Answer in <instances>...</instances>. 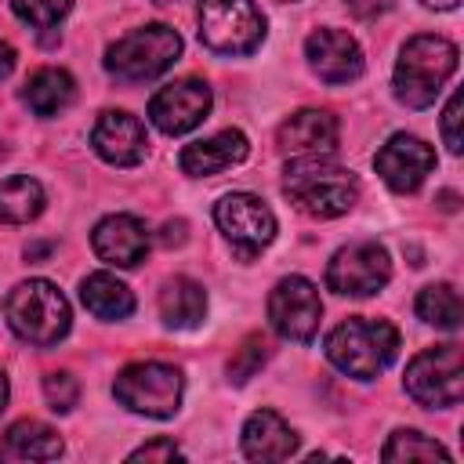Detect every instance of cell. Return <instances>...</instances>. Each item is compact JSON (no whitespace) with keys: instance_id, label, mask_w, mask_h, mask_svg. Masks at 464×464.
<instances>
[{"instance_id":"obj_37","label":"cell","mask_w":464,"mask_h":464,"mask_svg":"<svg viewBox=\"0 0 464 464\" xmlns=\"http://www.w3.org/2000/svg\"><path fill=\"white\" fill-rule=\"evenodd\" d=\"M152 4H174V0H152Z\"/></svg>"},{"instance_id":"obj_29","label":"cell","mask_w":464,"mask_h":464,"mask_svg":"<svg viewBox=\"0 0 464 464\" xmlns=\"http://www.w3.org/2000/svg\"><path fill=\"white\" fill-rule=\"evenodd\" d=\"M268 359V352H265V341L261 337H250L243 348H239V355L236 359H228V377L236 381V384H243V381H250L257 370H261V362Z\"/></svg>"},{"instance_id":"obj_13","label":"cell","mask_w":464,"mask_h":464,"mask_svg":"<svg viewBox=\"0 0 464 464\" xmlns=\"http://www.w3.org/2000/svg\"><path fill=\"white\" fill-rule=\"evenodd\" d=\"M373 167H377V174L384 178L388 188H395V192H413V188H420V181L435 170V149L424 145V141L413 138V134H392V138L377 149Z\"/></svg>"},{"instance_id":"obj_22","label":"cell","mask_w":464,"mask_h":464,"mask_svg":"<svg viewBox=\"0 0 464 464\" xmlns=\"http://www.w3.org/2000/svg\"><path fill=\"white\" fill-rule=\"evenodd\" d=\"M72 94H76L72 76H69L65 69H54V65L36 69V72L25 80V87H22V102H25L36 116H58L62 109H69Z\"/></svg>"},{"instance_id":"obj_34","label":"cell","mask_w":464,"mask_h":464,"mask_svg":"<svg viewBox=\"0 0 464 464\" xmlns=\"http://www.w3.org/2000/svg\"><path fill=\"white\" fill-rule=\"evenodd\" d=\"M14 69V47L11 44H0V80H7Z\"/></svg>"},{"instance_id":"obj_4","label":"cell","mask_w":464,"mask_h":464,"mask_svg":"<svg viewBox=\"0 0 464 464\" xmlns=\"http://www.w3.org/2000/svg\"><path fill=\"white\" fill-rule=\"evenodd\" d=\"M4 312H7V326L22 341H29L36 348L58 344L69 334V323H72L65 294L54 283H47V279H25V283H18L11 290Z\"/></svg>"},{"instance_id":"obj_15","label":"cell","mask_w":464,"mask_h":464,"mask_svg":"<svg viewBox=\"0 0 464 464\" xmlns=\"http://www.w3.org/2000/svg\"><path fill=\"white\" fill-rule=\"evenodd\" d=\"M91 145L112 167H134L145 160V123L123 109H105L91 130Z\"/></svg>"},{"instance_id":"obj_20","label":"cell","mask_w":464,"mask_h":464,"mask_svg":"<svg viewBox=\"0 0 464 464\" xmlns=\"http://www.w3.org/2000/svg\"><path fill=\"white\" fill-rule=\"evenodd\" d=\"M207 315V290L188 279V276H174L163 283L160 290V319L170 330H192L199 326Z\"/></svg>"},{"instance_id":"obj_32","label":"cell","mask_w":464,"mask_h":464,"mask_svg":"<svg viewBox=\"0 0 464 464\" xmlns=\"http://www.w3.org/2000/svg\"><path fill=\"white\" fill-rule=\"evenodd\" d=\"M395 0H344V7L359 18V22H370V18H381L384 11H392Z\"/></svg>"},{"instance_id":"obj_12","label":"cell","mask_w":464,"mask_h":464,"mask_svg":"<svg viewBox=\"0 0 464 464\" xmlns=\"http://www.w3.org/2000/svg\"><path fill=\"white\" fill-rule=\"evenodd\" d=\"M207 112H210V87L196 76L160 87L149 102V120L163 134H185V130L199 127L207 120Z\"/></svg>"},{"instance_id":"obj_3","label":"cell","mask_w":464,"mask_h":464,"mask_svg":"<svg viewBox=\"0 0 464 464\" xmlns=\"http://www.w3.org/2000/svg\"><path fill=\"white\" fill-rule=\"evenodd\" d=\"M457 72V47L446 36L420 33L406 40L399 62H395V98L410 109H428L446 80Z\"/></svg>"},{"instance_id":"obj_14","label":"cell","mask_w":464,"mask_h":464,"mask_svg":"<svg viewBox=\"0 0 464 464\" xmlns=\"http://www.w3.org/2000/svg\"><path fill=\"white\" fill-rule=\"evenodd\" d=\"M304 58L326 83H352L362 76V47L341 29H315L304 40Z\"/></svg>"},{"instance_id":"obj_19","label":"cell","mask_w":464,"mask_h":464,"mask_svg":"<svg viewBox=\"0 0 464 464\" xmlns=\"http://www.w3.org/2000/svg\"><path fill=\"white\" fill-rule=\"evenodd\" d=\"M297 450V431L276 413L257 410L243 424V453L250 460H286Z\"/></svg>"},{"instance_id":"obj_28","label":"cell","mask_w":464,"mask_h":464,"mask_svg":"<svg viewBox=\"0 0 464 464\" xmlns=\"http://www.w3.org/2000/svg\"><path fill=\"white\" fill-rule=\"evenodd\" d=\"M44 395H47V402H51L54 413H69L76 406V399H80V384H76L72 373L54 370V373L44 377Z\"/></svg>"},{"instance_id":"obj_8","label":"cell","mask_w":464,"mask_h":464,"mask_svg":"<svg viewBox=\"0 0 464 464\" xmlns=\"http://www.w3.org/2000/svg\"><path fill=\"white\" fill-rule=\"evenodd\" d=\"M406 392L413 402L428 410H446L457 406L464 395V355L460 344H435L413 355L406 366Z\"/></svg>"},{"instance_id":"obj_18","label":"cell","mask_w":464,"mask_h":464,"mask_svg":"<svg viewBox=\"0 0 464 464\" xmlns=\"http://www.w3.org/2000/svg\"><path fill=\"white\" fill-rule=\"evenodd\" d=\"M246 152H250L246 134L228 127V130H221V134H214V138H203V141L185 145L181 156H178V163H181V170L192 174V178H210V174H221V170L236 167V163H243Z\"/></svg>"},{"instance_id":"obj_10","label":"cell","mask_w":464,"mask_h":464,"mask_svg":"<svg viewBox=\"0 0 464 464\" xmlns=\"http://www.w3.org/2000/svg\"><path fill=\"white\" fill-rule=\"evenodd\" d=\"M392 279V257L377 239L341 246L326 265V286L341 297H370Z\"/></svg>"},{"instance_id":"obj_2","label":"cell","mask_w":464,"mask_h":464,"mask_svg":"<svg viewBox=\"0 0 464 464\" xmlns=\"http://www.w3.org/2000/svg\"><path fill=\"white\" fill-rule=\"evenodd\" d=\"M395 352H399V330L388 319L352 315L348 323L334 326L326 337V359L355 381H373L377 373H384Z\"/></svg>"},{"instance_id":"obj_24","label":"cell","mask_w":464,"mask_h":464,"mask_svg":"<svg viewBox=\"0 0 464 464\" xmlns=\"http://www.w3.org/2000/svg\"><path fill=\"white\" fill-rule=\"evenodd\" d=\"M47 196L44 185L29 174H14L0 181V221L4 225H25L44 210Z\"/></svg>"},{"instance_id":"obj_31","label":"cell","mask_w":464,"mask_h":464,"mask_svg":"<svg viewBox=\"0 0 464 464\" xmlns=\"http://www.w3.org/2000/svg\"><path fill=\"white\" fill-rule=\"evenodd\" d=\"M174 457H181L174 439H152V442H145L130 453V460H174Z\"/></svg>"},{"instance_id":"obj_16","label":"cell","mask_w":464,"mask_h":464,"mask_svg":"<svg viewBox=\"0 0 464 464\" xmlns=\"http://www.w3.org/2000/svg\"><path fill=\"white\" fill-rule=\"evenodd\" d=\"M91 246L105 265L116 268H134L149 254V232L134 214H109L94 225Z\"/></svg>"},{"instance_id":"obj_26","label":"cell","mask_w":464,"mask_h":464,"mask_svg":"<svg viewBox=\"0 0 464 464\" xmlns=\"http://www.w3.org/2000/svg\"><path fill=\"white\" fill-rule=\"evenodd\" d=\"M381 457H384V460H435V457L450 460V450L439 446L435 439L413 431V428H399V431H392V439L384 442Z\"/></svg>"},{"instance_id":"obj_27","label":"cell","mask_w":464,"mask_h":464,"mask_svg":"<svg viewBox=\"0 0 464 464\" xmlns=\"http://www.w3.org/2000/svg\"><path fill=\"white\" fill-rule=\"evenodd\" d=\"M11 7H14V14L25 25H33V29H54L69 14L72 0H11Z\"/></svg>"},{"instance_id":"obj_9","label":"cell","mask_w":464,"mask_h":464,"mask_svg":"<svg viewBox=\"0 0 464 464\" xmlns=\"http://www.w3.org/2000/svg\"><path fill=\"white\" fill-rule=\"evenodd\" d=\"M214 221H218V228L225 232V239L232 243V250L243 261H250L254 254H261L276 239V214L254 192L221 196L218 207H214Z\"/></svg>"},{"instance_id":"obj_21","label":"cell","mask_w":464,"mask_h":464,"mask_svg":"<svg viewBox=\"0 0 464 464\" xmlns=\"http://www.w3.org/2000/svg\"><path fill=\"white\" fill-rule=\"evenodd\" d=\"M58 453H62L58 431L33 417L14 420L0 439V457H11V460H54Z\"/></svg>"},{"instance_id":"obj_25","label":"cell","mask_w":464,"mask_h":464,"mask_svg":"<svg viewBox=\"0 0 464 464\" xmlns=\"http://www.w3.org/2000/svg\"><path fill=\"white\" fill-rule=\"evenodd\" d=\"M417 315L439 330H457L460 326V297L450 283H431L417 294Z\"/></svg>"},{"instance_id":"obj_23","label":"cell","mask_w":464,"mask_h":464,"mask_svg":"<svg viewBox=\"0 0 464 464\" xmlns=\"http://www.w3.org/2000/svg\"><path fill=\"white\" fill-rule=\"evenodd\" d=\"M80 301L98 319H127L134 312V294L127 283H120L109 272H91L80 283Z\"/></svg>"},{"instance_id":"obj_7","label":"cell","mask_w":464,"mask_h":464,"mask_svg":"<svg viewBox=\"0 0 464 464\" xmlns=\"http://www.w3.org/2000/svg\"><path fill=\"white\" fill-rule=\"evenodd\" d=\"M181 392H185L181 370L170 362H156V359L123 366L112 384L116 402L145 417H170L181 406Z\"/></svg>"},{"instance_id":"obj_6","label":"cell","mask_w":464,"mask_h":464,"mask_svg":"<svg viewBox=\"0 0 464 464\" xmlns=\"http://www.w3.org/2000/svg\"><path fill=\"white\" fill-rule=\"evenodd\" d=\"M199 40L228 58L250 54L265 40V14L254 0H199Z\"/></svg>"},{"instance_id":"obj_11","label":"cell","mask_w":464,"mask_h":464,"mask_svg":"<svg viewBox=\"0 0 464 464\" xmlns=\"http://www.w3.org/2000/svg\"><path fill=\"white\" fill-rule=\"evenodd\" d=\"M323 319V301L312 279L304 276H286L272 286L268 294V323L283 341L308 344L319 330Z\"/></svg>"},{"instance_id":"obj_36","label":"cell","mask_w":464,"mask_h":464,"mask_svg":"<svg viewBox=\"0 0 464 464\" xmlns=\"http://www.w3.org/2000/svg\"><path fill=\"white\" fill-rule=\"evenodd\" d=\"M428 7H442V11H450V7H457V0H424Z\"/></svg>"},{"instance_id":"obj_17","label":"cell","mask_w":464,"mask_h":464,"mask_svg":"<svg viewBox=\"0 0 464 464\" xmlns=\"http://www.w3.org/2000/svg\"><path fill=\"white\" fill-rule=\"evenodd\" d=\"M276 141L286 156H330L337 149V120L323 109H301L279 123Z\"/></svg>"},{"instance_id":"obj_5","label":"cell","mask_w":464,"mask_h":464,"mask_svg":"<svg viewBox=\"0 0 464 464\" xmlns=\"http://www.w3.org/2000/svg\"><path fill=\"white\" fill-rule=\"evenodd\" d=\"M181 54V36L170 25H145L127 36H120L105 51V69L120 83H145L167 72Z\"/></svg>"},{"instance_id":"obj_1","label":"cell","mask_w":464,"mask_h":464,"mask_svg":"<svg viewBox=\"0 0 464 464\" xmlns=\"http://www.w3.org/2000/svg\"><path fill=\"white\" fill-rule=\"evenodd\" d=\"M283 192L297 210L312 218H337L348 214L359 199V181L348 167L334 163L330 156H294L286 163Z\"/></svg>"},{"instance_id":"obj_30","label":"cell","mask_w":464,"mask_h":464,"mask_svg":"<svg viewBox=\"0 0 464 464\" xmlns=\"http://www.w3.org/2000/svg\"><path fill=\"white\" fill-rule=\"evenodd\" d=\"M457 123H460V94H453L450 102H446V109H442V141H446V149L457 156L460 152V134H457Z\"/></svg>"},{"instance_id":"obj_33","label":"cell","mask_w":464,"mask_h":464,"mask_svg":"<svg viewBox=\"0 0 464 464\" xmlns=\"http://www.w3.org/2000/svg\"><path fill=\"white\" fill-rule=\"evenodd\" d=\"M185 239V221H167L163 225V243L170 246V243H181Z\"/></svg>"},{"instance_id":"obj_35","label":"cell","mask_w":464,"mask_h":464,"mask_svg":"<svg viewBox=\"0 0 464 464\" xmlns=\"http://www.w3.org/2000/svg\"><path fill=\"white\" fill-rule=\"evenodd\" d=\"M7 395H11V388H7V377L0 373V413H4V406H7Z\"/></svg>"}]
</instances>
